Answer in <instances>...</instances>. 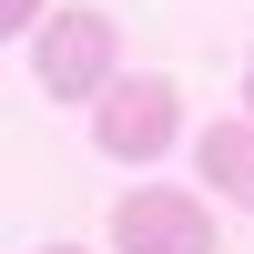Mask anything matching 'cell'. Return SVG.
Listing matches in <instances>:
<instances>
[{
    "label": "cell",
    "mask_w": 254,
    "mask_h": 254,
    "mask_svg": "<svg viewBox=\"0 0 254 254\" xmlns=\"http://www.w3.org/2000/svg\"><path fill=\"white\" fill-rule=\"evenodd\" d=\"M183 142V81L173 71H122L112 92L92 102V153L112 163H163Z\"/></svg>",
    "instance_id": "7a4b0ae2"
},
{
    "label": "cell",
    "mask_w": 254,
    "mask_h": 254,
    "mask_svg": "<svg viewBox=\"0 0 254 254\" xmlns=\"http://www.w3.org/2000/svg\"><path fill=\"white\" fill-rule=\"evenodd\" d=\"M41 20H51V0H0V31H10V41H31Z\"/></svg>",
    "instance_id": "5b68a950"
},
{
    "label": "cell",
    "mask_w": 254,
    "mask_h": 254,
    "mask_svg": "<svg viewBox=\"0 0 254 254\" xmlns=\"http://www.w3.org/2000/svg\"><path fill=\"white\" fill-rule=\"evenodd\" d=\"M193 173H203V193H224V203H244V214H254V112L214 122V132L193 142Z\"/></svg>",
    "instance_id": "277c9868"
},
{
    "label": "cell",
    "mask_w": 254,
    "mask_h": 254,
    "mask_svg": "<svg viewBox=\"0 0 254 254\" xmlns=\"http://www.w3.org/2000/svg\"><path fill=\"white\" fill-rule=\"evenodd\" d=\"M31 81H41L51 102H102V92L122 81V31H112V10L61 0V10L31 31Z\"/></svg>",
    "instance_id": "6da1fadb"
},
{
    "label": "cell",
    "mask_w": 254,
    "mask_h": 254,
    "mask_svg": "<svg viewBox=\"0 0 254 254\" xmlns=\"http://www.w3.org/2000/svg\"><path fill=\"white\" fill-rule=\"evenodd\" d=\"M244 112H254V51H244Z\"/></svg>",
    "instance_id": "8992f818"
},
{
    "label": "cell",
    "mask_w": 254,
    "mask_h": 254,
    "mask_svg": "<svg viewBox=\"0 0 254 254\" xmlns=\"http://www.w3.org/2000/svg\"><path fill=\"white\" fill-rule=\"evenodd\" d=\"M41 254H92V244H41Z\"/></svg>",
    "instance_id": "52a82bcc"
},
{
    "label": "cell",
    "mask_w": 254,
    "mask_h": 254,
    "mask_svg": "<svg viewBox=\"0 0 254 254\" xmlns=\"http://www.w3.org/2000/svg\"><path fill=\"white\" fill-rule=\"evenodd\" d=\"M112 244H122V254H224V224L203 214V193L142 183V193L112 203Z\"/></svg>",
    "instance_id": "3957f363"
}]
</instances>
